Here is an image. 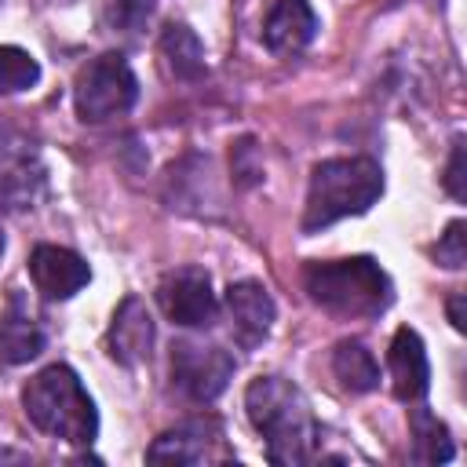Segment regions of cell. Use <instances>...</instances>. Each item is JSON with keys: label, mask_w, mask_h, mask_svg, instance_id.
<instances>
[{"label": "cell", "mask_w": 467, "mask_h": 467, "mask_svg": "<svg viewBox=\"0 0 467 467\" xmlns=\"http://www.w3.org/2000/svg\"><path fill=\"white\" fill-rule=\"evenodd\" d=\"M387 368H390V387L401 401H420L431 387V365L423 339L412 328H398L387 350Z\"/></svg>", "instance_id": "11"}, {"label": "cell", "mask_w": 467, "mask_h": 467, "mask_svg": "<svg viewBox=\"0 0 467 467\" xmlns=\"http://www.w3.org/2000/svg\"><path fill=\"white\" fill-rule=\"evenodd\" d=\"M383 193V171L368 157H332L310 171L303 230H325L347 215H361Z\"/></svg>", "instance_id": "3"}, {"label": "cell", "mask_w": 467, "mask_h": 467, "mask_svg": "<svg viewBox=\"0 0 467 467\" xmlns=\"http://www.w3.org/2000/svg\"><path fill=\"white\" fill-rule=\"evenodd\" d=\"M40 80V66L22 47H0V95L26 91Z\"/></svg>", "instance_id": "20"}, {"label": "cell", "mask_w": 467, "mask_h": 467, "mask_svg": "<svg viewBox=\"0 0 467 467\" xmlns=\"http://www.w3.org/2000/svg\"><path fill=\"white\" fill-rule=\"evenodd\" d=\"M44 350V328L29 314L26 299L15 292L7 299V310L0 317V361L4 365H26Z\"/></svg>", "instance_id": "14"}, {"label": "cell", "mask_w": 467, "mask_h": 467, "mask_svg": "<svg viewBox=\"0 0 467 467\" xmlns=\"http://www.w3.org/2000/svg\"><path fill=\"white\" fill-rule=\"evenodd\" d=\"M303 285L310 299L336 317H376L390 303V277L368 255L310 263Z\"/></svg>", "instance_id": "4"}, {"label": "cell", "mask_w": 467, "mask_h": 467, "mask_svg": "<svg viewBox=\"0 0 467 467\" xmlns=\"http://www.w3.org/2000/svg\"><path fill=\"white\" fill-rule=\"evenodd\" d=\"M44 190V171L36 164H18L7 175H0V212H26Z\"/></svg>", "instance_id": "18"}, {"label": "cell", "mask_w": 467, "mask_h": 467, "mask_svg": "<svg viewBox=\"0 0 467 467\" xmlns=\"http://www.w3.org/2000/svg\"><path fill=\"white\" fill-rule=\"evenodd\" d=\"M135 99H139V80L120 55H99L77 73L73 102H77V117L88 124H102L128 113Z\"/></svg>", "instance_id": "5"}, {"label": "cell", "mask_w": 467, "mask_h": 467, "mask_svg": "<svg viewBox=\"0 0 467 467\" xmlns=\"http://www.w3.org/2000/svg\"><path fill=\"white\" fill-rule=\"evenodd\" d=\"M412 445H416V460L420 463H445V460H452L449 431L427 409H416L412 412Z\"/></svg>", "instance_id": "17"}, {"label": "cell", "mask_w": 467, "mask_h": 467, "mask_svg": "<svg viewBox=\"0 0 467 467\" xmlns=\"http://www.w3.org/2000/svg\"><path fill=\"white\" fill-rule=\"evenodd\" d=\"M150 18V0H102L99 4V22L106 33L135 36Z\"/></svg>", "instance_id": "19"}, {"label": "cell", "mask_w": 467, "mask_h": 467, "mask_svg": "<svg viewBox=\"0 0 467 467\" xmlns=\"http://www.w3.org/2000/svg\"><path fill=\"white\" fill-rule=\"evenodd\" d=\"M157 303L164 310L168 321L175 325H190V328H201V325H212L215 321V292H212V277L201 270V266H179V270H168L157 285Z\"/></svg>", "instance_id": "7"}, {"label": "cell", "mask_w": 467, "mask_h": 467, "mask_svg": "<svg viewBox=\"0 0 467 467\" xmlns=\"http://www.w3.org/2000/svg\"><path fill=\"white\" fill-rule=\"evenodd\" d=\"M234 376V354L212 343H193L179 339L171 347V383L193 398V401H212L226 390Z\"/></svg>", "instance_id": "6"}, {"label": "cell", "mask_w": 467, "mask_h": 467, "mask_svg": "<svg viewBox=\"0 0 467 467\" xmlns=\"http://www.w3.org/2000/svg\"><path fill=\"white\" fill-rule=\"evenodd\" d=\"M26 416L36 431L62 438L69 445H91L99 434V412L88 398L80 376L69 365H47L40 368L26 390H22Z\"/></svg>", "instance_id": "2"}, {"label": "cell", "mask_w": 467, "mask_h": 467, "mask_svg": "<svg viewBox=\"0 0 467 467\" xmlns=\"http://www.w3.org/2000/svg\"><path fill=\"white\" fill-rule=\"evenodd\" d=\"M150 347H153V317L139 296H128L113 314V325L106 332V350L120 365H139L150 358Z\"/></svg>", "instance_id": "10"}, {"label": "cell", "mask_w": 467, "mask_h": 467, "mask_svg": "<svg viewBox=\"0 0 467 467\" xmlns=\"http://www.w3.org/2000/svg\"><path fill=\"white\" fill-rule=\"evenodd\" d=\"M226 310H230V321H234V332L244 347H255L266 339L270 325H274V299L270 292L259 285V281H237L226 288Z\"/></svg>", "instance_id": "12"}, {"label": "cell", "mask_w": 467, "mask_h": 467, "mask_svg": "<svg viewBox=\"0 0 467 467\" xmlns=\"http://www.w3.org/2000/svg\"><path fill=\"white\" fill-rule=\"evenodd\" d=\"M29 277H33L40 296L69 299V296H77L91 281V270H88V263L77 252L58 248V244H40L29 255Z\"/></svg>", "instance_id": "9"}, {"label": "cell", "mask_w": 467, "mask_h": 467, "mask_svg": "<svg viewBox=\"0 0 467 467\" xmlns=\"http://www.w3.org/2000/svg\"><path fill=\"white\" fill-rule=\"evenodd\" d=\"M252 427L266 441L270 463H306L317 449V420L299 387L281 376H259L244 390Z\"/></svg>", "instance_id": "1"}, {"label": "cell", "mask_w": 467, "mask_h": 467, "mask_svg": "<svg viewBox=\"0 0 467 467\" xmlns=\"http://www.w3.org/2000/svg\"><path fill=\"white\" fill-rule=\"evenodd\" d=\"M445 190L456 201L467 197V186H463V139H456V146H452V157H449V168H445Z\"/></svg>", "instance_id": "22"}, {"label": "cell", "mask_w": 467, "mask_h": 467, "mask_svg": "<svg viewBox=\"0 0 467 467\" xmlns=\"http://www.w3.org/2000/svg\"><path fill=\"white\" fill-rule=\"evenodd\" d=\"M161 58H164L168 73L179 77V80H197L204 73V47H201L197 33L190 26H182V22L164 26V33H161Z\"/></svg>", "instance_id": "15"}, {"label": "cell", "mask_w": 467, "mask_h": 467, "mask_svg": "<svg viewBox=\"0 0 467 467\" xmlns=\"http://www.w3.org/2000/svg\"><path fill=\"white\" fill-rule=\"evenodd\" d=\"M463 230H467L463 219H452V223L445 226V234L438 237V244H434V259H438L441 266H449V270H456V266L467 263V234H463Z\"/></svg>", "instance_id": "21"}, {"label": "cell", "mask_w": 467, "mask_h": 467, "mask_svg": "<svg viewBox=\"0 0 467 467\" xmlns=\"http://www.w3.org/2000/svg\"><path fill=\"white\" fill-rule=\"evenodd\" d=\"M332 372L350 394H368L379 383V365L361 339H343L332 354Z\"/></svg>", "instance_id": "16"}, {"label": "cell", "mask_w": 467, "mask_h": 467, "mask_svg": "<svg viewBox=\"0 0 467 467\" xmlns=\"http://www.w3.org/2000/svg\"><path fill=\"white\" fill-rule=\"evenodd\" d=\"M0 252H4V234H0Z\"/></svg>", "instance_id": "24"}, {"label": "cell", "mask_w": 467, "mask_h": 467, "mask_svg": "<svg viewBox=\"0 0 467 467\" xmlns=\"http://www.w3.org/2000/svg\"><path fill=\"white\" fill-rule=\"evenodd\" d=\"M445 310H449V321H452V328H456V332H463V328H467V317H463V292L449 296Z\"/></svg>", "instance_id": "23"}, {"label": "cell", "mask_w": 467, "mask_h": 467, "mask_svg": "<svg viewBox=\"0 0 467 467\" xmlns=\"http://www.w3.org/2000/svg\"><path fill=\"white\" fill-rule=\"evenodd\" d=\"M223 456L226 449H223V431L215 420H186L175 431H164L146 449L150 463H208Z\"/></svg>", "instance_id": "8"}, {"label": "cell", "mask_w": 467, "mask_h": 467, "mask_svg": "<svg viewBox=\"0 0 467 467\" xmlns=\"http://www.w3.org/2000/svg\"><path fill=\"white\" fill-rule=\"evenodd\" d=\"M317 33V18L306 0H277L263 22V44L274 55H296L303 51Z\"/></svg>", "instance_id": "13"}]
</instances>
